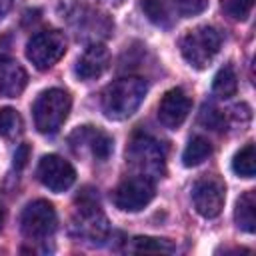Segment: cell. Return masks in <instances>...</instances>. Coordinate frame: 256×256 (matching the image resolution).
I'll use <instances>...</instances> for the list:
<instances>
[{"label":"cell","mask_w":256,"mask_h":256,"mask_svg":"<svg viewBox=\"0 0 256 256\" xmlns=\"http://www.w3.org/2000/svg\"><path fill=\"white\" fill-rule=\"evenodd\" d=\"M130 252H154V254H170L174 252V244L164 238H152V236H136L130 240L128 246Z\"/></svg>","instance_id":"ac0fdd59"},{"label":"cell","mask_w":256,"mask_h":256,"mask_svg":"<svg viewBox=\"0 0 256 256\" xmlns=\"http://www.w3.org/2000/svg\"><path fill=\"white\" fill-rule=\"evenodd\" d=\"M2 222H4V210H2V204H0V226H2Z\"/></svg>","instance_id":"4316f807"},{"label":"cell","mask_w":256,"mask_h":256,"mask_svg":"<svg viewBox=\"0 0 256 256\" xmlns=\"http://www.w3.org/2000/svg\"><path fill=\"white\" fill-rule=\"evenodd\" d=\"M234 220H236V226L248 234H252L256 230V194L252 190L244 192L238 198L236 210H234Z\"/></svg>","instance_id":"9a60e30c"},{"label":"cell","mask_w":256,"mask_h":256,"mask_svg":"<svg viewBox=\"0 0 256 256\" xmlns=\"http://www.w3.org/2000/svg\"><path fill=\"white\" fill-rule=\"evenodd\" d=\"M254 0H224V10L234 20H246L252 12Z\"/></svg>","instance_id":"7402d4cb"},{"label":"cell","mask_w":256,"mask_h":256,"mask_svg":"<svg viewBox=\"0 0 256 256\" xmlns=\"http://www.w3.org/2000/svg\"><path fill=\"white\" fill-rule=\"evenodd\" d=\"M200 122L206 124V126L212 128V130H220V126H222V122H224V116H222L220 110H216V108H212V106H204V108H202V114H200Z\"/></svg>","instance_id":"cb8c5ba5"},{"label":"cell","mask_w":256,"mask_h":256,"mask_svg":"<svg viewBox=\"0 0 256 256\" xmlns=\"http://www.w3.org/2000/svg\"><path fill=\"white\" fill-rule=\"evenodd\" d=\"M128 164L142 176L154 180L162 178L166 172V152L164 146L146 134H136L126 148Z\"/></svg>","instance_id":"3957f363"},{"label":"cell","mask_w":256,"mask_h":256,"mask_svg":"<svg viewBox=\"0 0 256 256\" xmlns=\"http://www.w3.org/2000/svg\"><path fill=\"white\" fill-rule=\"evenodd\" d=\"M66 52V38L60 30H42L26 44V58L38 70L52 68Z\"/></svg>","instance_id":"52a82bcc"},{"label":"cell","mask_w":256,"mask_h":256,"mask_svg":"<svg viewBox=\"0 0 256 256\" xmlns=\"http://www.w3.org/2000/svg\"><path fill=\"white\" fill-rule=\"evenodd\" d=\"M22 116L14 108H0V136H4L6 140H14L22 134Z\"/></svg>","instance_id":"ffe728a7"},{"label":"cell","mask_w":256,"mask_h":256,"mask_svg":"<svg viewBox=\"0 0 256 256\" xmlns=\"http://www.w3.org/2000/svg\"><path fill=\"white\" fill-rule=\"evenodd\" d=\"M146 82L138 76H124L110 82L100 98V106L106 118L110 120H124L130 118L146 96Z\"/></svg>","instance_id":"6da1fadb"},{"label":"cell","mask_w":256,"mask_h":256,"mask_svg":"<svg viewBox=\"0 0 256 256\" xmlns=\"http://www.w3.org/2000/svg\"><path fill=\"white\" fill-rule=\"evenodd\" d=\"M106 2H114V4H120L122 0H106Z\"/></svg>","instance_id":"83f0119b"},{"label":"cell","mask_w":256,"mask_h":256,"mask_svg":"<svg viewBox=\"0 0 256 256\" xmlns=\"http://www.w3.org/2000/svg\"><path fill=\"white\" fill-rule=\"evenodd\" d=\"M68 142H70V146H72V150L76 154L90 152V156H94L100 162L108 160V156L112 154V138L104 130L94 128V126H80V128H76L70 134Z\"/></svg>","instance_id":"8fae6325"},{"label":"cell","mask_w":256,"mask_h":256,"mask_svg":"<svg viewBox=\"0 0 256 256\" xmlns=\"http://www.w3.org/2000/svg\"><path fill=\"white\" fill-rule=\"evenodd\" d=\"M190 108H192V102L188 94L182 88H170L158 104V120L162 126L176 130L188 118Z\"/></svg>","instance_id":"7c38bea8"},{"label":"cell","mask_w":256,"mask_h":256,"mask_svg":"<svg viewBox=\"0 0 256 256\" xmlns=\"http://www.w3.org/2000/svg\"><path fill=\"white\" fill-rule=\"evenodd\" d=\"M12 2H14V0H0V20H4V16L10 12Z\"/></svg>","instance_id":"484cf974"},{"label":"cell","mask_w":256,"mask_h":256,"mask_svg":"<svg viewBox=\"0 0 256 256\" xmlns=\"http://www.w3.org/2000/svg\"><path fill=\"white\" fill-rule=\"evenodd\" d=\"M70 108H72V98L66 90L62 88L44 90L32 106L36 130L40 134H56L66 122Z\"/></svg>","instance_id":"7a4b0ae2"},{"label":"cell","mask_w":256,"mask_h":256,"mask_svg":"<svg viewBox=\"0 0 256 256\" xmlns=\"http://www.w3.org/2000/svg\"><path fill=\"white\" fill-rule=\"evenodd\" d=\"M210 154H212L210 142H208L206 138H202V136H194V138L186 144V148H184V152H182V164L188 166V168L198 166V164H202Z\"/></svg>","instance_id":"2e32d148"},{"label":"cell","mask_w":256,"mask_h":256,"mask_svg":"<svg viewBox=\"0 0 256 256\" xmlns=\"http://www.w3.org/2000/svg\"><path fill=\"white\" fill-rule=\"evenodd\" d=\"M28 156H30V148L26 144H20L16 148V152H14V168L22 170L26 166V162H28Z\"/></svg>","instance_id":"d4e9b609"},{"label":"cell","mask_w":256,"mask_h":256,"mask_svg":"<svg viewBox=\"0 0 256 256\" xmlns=\"http://www.w3.org/2000/svg\"><path fill=\"white\" fill-rule=\"evenodd\" d=\"M172 2L182 16H196L204 12V8L208 6V0H172Z\"/></svg>","instance_id":"603a6c76"},{"label":"cell","mask_w":256,"mask_h":256,"mask_svg":"<svg viewBox=\"0 0 256 256\" xmlns=\"http://www.w3.org/2000/svg\"><path fill=\"white\" fill-rule=\"evenodd\" d=\"M56 210L48 200H34L26 204L20 216V230L30 242H42L50 238L56 230Z\"/></svg>","instance_id":"8992f818"},{"label":"cell","mask_w":256,"mask_h":256,"mask_svg":"<svg viewBox=\"0 0 256 256\" xmlns=\"http://www.w3.org/2000/svg\"><path fill=\"white\" fill-rule=\"evenodd\" d=\"M222 36L214 26H196L180 38V52L192 68H206L218 54Z\"/></svg>","instance_id":"277c9868"},{"label":"cell","mask_w":256,"mask_h":256,"mask_svg":"<svg viewBox=\"0 0 256 256\" xmlns=\"http://www.w3.org/2000/svg\"><path fill=\"white\" fill-rule=\"evenodd\" d=\"M226 200V186L218 176H204L192 186V202L200 216L216 218Z\"/></svg>","instance_id":"9c48e42d"},{"label":"cell","mask_w":256,"mask_h":256,"mask_svg":"<svg viewBox=\"0 0 256 256\" xmlns=\"http://www.w3.org/2000/svg\"><path fill=\"white\" fill-rule=\"evenodd\" d=\"M38 180L52 192H64L74 184L76 172L72 164L62 156L46 154L40 158V164H38Z\"/></svg>","instance_id":"30bf717a"},{"label":"cell","mask_w":256,"mask_h":256,"mask_svg":"<svg viewBox=\"0 0 256 256\" xmlns=\"http://www.w3.org/2000/svg\"><path fill=\"white\" fill-rule=\"evenodd\" d=\"M26 70L8 56V52H0V96L16 98L26 88Z\"/></svg>","instance_id":"4fadbf2b"},{"label":"cell","mask_w":256,"mask_h":256,"mask_svg":"<svg viewBox=\"0 0 256 256\" xmlns=\"http://www.w3.org/2000/svg\"><path fill=\"white\" fill-rule=\"evenodd\" d=\"M140 6H142L146 18H148L152 24L162 26V28H168V26H170L172 16H170V12H168V8H166V4H164L162 0H142Z\"/></svg>","instance_id":"44dd1931"},{"label":"cell","mask_w":256,"mask_h":256,"mask_svg":"<svg viewBox=\"0 0 256 256\" xmlns=\"http://www.w3.org/2000/svg\"><path fill=\"white\" fill-rule=\"evenodd\" d=\"M72 232L76 238L88 240L92 244H100L108 236V220L100 210L98 198L94 194L78 196L76 214L72 218Z\"/></svg>","instance_id":"5b68a950"},{"label":"cell","mask_w":256,"mask_h":256,"mask_svg":"<svg viewBox=\"0 0 256 256\" xmlns=\"http://www.w3.org/2000/svg\"><path fill=\"white\" fill-rule=\"evenodd\" d=\"M110 64V52L104 44H90L76 62V74L82 80H94L106 72Z\"/></svg>","instance_id":"5bb4252c"},{"label":"cell","mask_w":256,"mask_h":256,"mask_svg":"<svg viewBox=\"0 0 256 256\" xmlns=\"http://www.w3.org/2000/svg\"><path fill=\"white\" fill-rule=\"evenodd\" d=\"M238 90V76L234 72V68L228 64V66H222L216 76H214V82H212V92L218 96V98H230L234 96Z\"/></svg>","instance_id":"e0dca14e"},{"label":"cell","mask_w":256,"mask_h":256,"mask_svg":"<svg viewBox=\"0 0 256 256\" xmlns=\"http://www.w3.org/2000/svg\"><path fill=\"white\" fill-rule=\"evenodd\" d=\"M154 198V180L136 174L124 178L112 192V200L116 208L124 212H138L146 208Z\"/></svg>","instance_id":"ba28073f"},{"label":"cell","mask_w":256,"mask_h":256,"mask_svg":"<svg viewBox=\"0 0 256 256\" xmlns=\"http://www.w3.org/2000/svg\"><path fill=\"white\" fill-rule=\"evenodd\" d=\"M232 170L238 176H242V178H252L254 176V170H256V152H254V144L252 142H248L244 148H240L234 154Z\"/></svg>","instance_id":"d6986e66"}]
</instances>
